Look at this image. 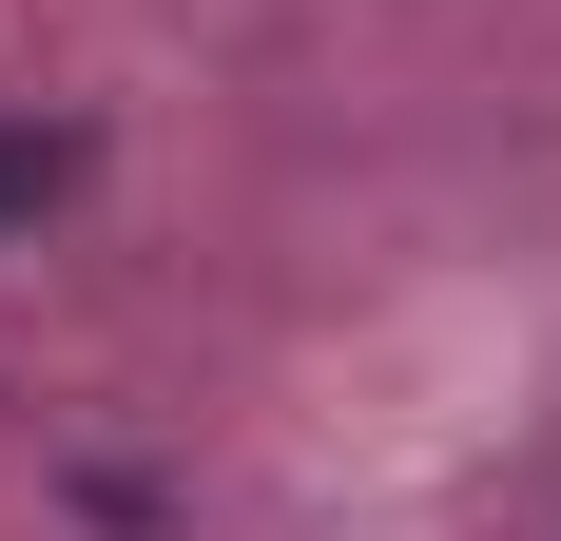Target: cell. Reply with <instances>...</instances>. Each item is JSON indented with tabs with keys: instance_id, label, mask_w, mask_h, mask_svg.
Segmentation results:
<instances>
[{
	"instance_id": "obj_1",
	"label": "cell",
	"mask_w": 561,
	"mask_h": 541,
	"mask_svg": "<svg viewBox=\"0 0 561 541\" xmlns=\"http://www.w3.org/2000/svg\"><path fill=\"white\" fill-rule=\"evenodd\" d=\"M39 194H58V136H20V116H0V232L39 214Z\"/></svg>"
}]
</instances>
